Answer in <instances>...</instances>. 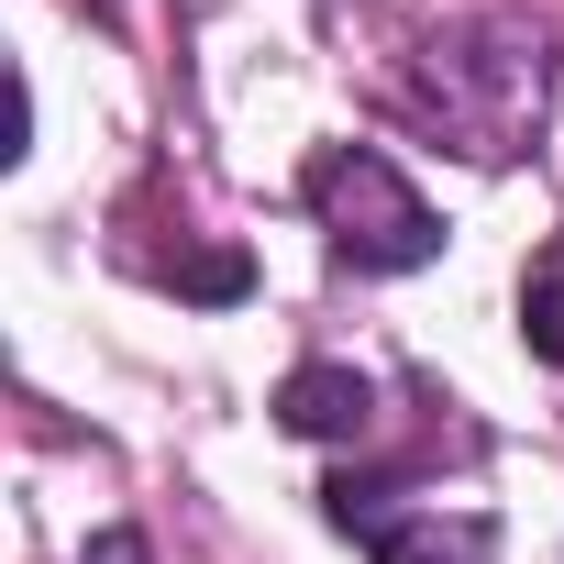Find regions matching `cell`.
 I'll return each mask as SVG.
<instances>
[{
  "instance_id": "6da1fadb",
  "label": "cell",
  "mask_w": 564,
  "mask_h": 564,
  "mask_svg": "<svg viewBox=\"0 0 564 564\" xmlns=\"http://www.w3.org/2000/svg\"><path fill=\"white\" fill-rule=\"evenodd\" d=\"M300 188H311V210H322V232H333V254H344L355 276H399V265H432V254H443L432 199H421L377 144H322Z\"/></svg>"
},
{
  "instance_id": "7a4b0ae2",
  "label": "cell",
  "mask_w": 564,
  "mask_h": 564,
  "mask_svg": "<svg viewBox=\"0 0 564 564\" xmlns=\"http://www.w3.org/2000/svg\"><path fill=\"white\" fill-rule=\"evenodd\" d=\"M432 100L454 111V133L476 155H520V133L542 122V34L476 23V34L432 45Z\"/></svg>"
},
{
  "instance_id": "3957f363",
  "label": "cell",
  "mask_w": 564,
  "mask_h": 564,
  "mask_svg": "<svg viewBox=\"0 0 564 564\" xmlns=\"http://www.w3.org/2000/svg\"><path fill=\"white\" fill-rule=\"evenodd\" d=\"M344 531H366L377 564H498V520L487 509H388V476H333L322 487Z\"/></svg>"
},
{
  "instance_id": "277c9868",
  "label": "cell",
  "mask_w": 564,
  "mask_h": 564,
  "mask_svg": "<svg viewBox=\"0 0 564 564\" xmlns=\"http://www.w3.org/2000/svg\"><path fill=\"white\" fill-rule=\"evenodd\" d=\"M276 421H289L300 443H355V432L377 421V388H366L355 366H300L289 388H276Z\"/></svg>"
},
{
  "instance_id": "5b68a950",
  "label": "cell",
  "mask_w": 564,
  "mask_h": 564,
  "mask_svg": "<svg viewBox=\"0 0 564 564\" xmlns=\"http://www.w3.org/2000/svg\"><path fill=\"white\" fill-rule=\"evenodd\" d=\"M520 333H531V355L564 377V232L531 254V276H520Z\"/></svg>"
},
{
  "instance_id": "8992f818",
  "label": "cell",
  "mask_w": 564,
  "mask_h": 564,
  "mask_svg": "<svg viewBox=\"0 0 564 564\" xmlns=\"http://www.w3.org/2000/svg\"><path fill=\"white\" fill-rule=\"evenodd\" d=\"M166 276H177L188 300H243V289H254V265H243V254H177Z\"/></svg>"
},
{
  "instance_id": "52a82bcc",
  "label": "cell",
  "mask_w": 564,
  "mask_h": 564,
  "mask_svg": "<svg viewBox=\"0 0 564 564\" xmlns=\"http://www.w3.org/2000/svg\"><path fill=\"white\" fill-rule=\"evenodd\" d=\"M78 564H155V553H144V531H100Z\"/></svg>"
}]
</instances>
